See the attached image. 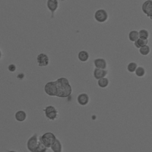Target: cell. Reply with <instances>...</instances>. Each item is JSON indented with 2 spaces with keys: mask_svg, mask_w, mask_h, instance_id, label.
Masks as SVG:
<instances>
[{
  "mask_svg": "<svg viewBox=\"0 0 152 152\" xmlns=\"http://www.w3.org/2000/svg\"><path fill=\"white\" fill-rule=\"evenodd\" d=\"M57 97L65 98L69 97L72 93V87L69 80L65 77H61L55 80Z\"/></svg>",
  "mask_w": 152,
  "mask_h": 152,
  "instance_id": "obj_1",
  "label": "cell"
},
{
  "mask_svg": "<svg viewBox=\"0 0 152 152\" xmlns=\"http://www.w3.org/2000/svg\"><path fill=\"white\" fill-rule=\"evenodd\" d=\"M43 143L49 148H50L52 144L55 142L57 138L55 134L50 132H48L39 137Z\"/></svg>",
  "mask_w": 152,
  "mask_h": 152,
  "instance_id": "obj_2",
  "label": "cell"
},
{
  "mask_svg": "<svg viewBox=\"0 0 152 152\" xmlns=\"http://www.w3.org/2000/svg\"><path fill=\"white\" fill-rule=\"evenodd\" d=\"M46 118L50 121H55L58 118V111L56 107L52 105L47 106L43 110Z\"/></svg>",
  "mask_w": 152,
  "mask_h": 152,
  "instance_id": "obj_3",
  "label": "cell"
},
{
  "mask_svg": "<svg viewBox=\"0 0 152 152\" xmlns=\"http://www.w3.org/2000/svg\"><path fill=\"white\" fill-rule=\"evenodd\" d=\"M39 138L37 134L32 135L27 141V148L30 152H36V148L39 143Z\"/></svg>",
  "mask_w": 152,
  "mask_h": 152,
  "instance_id": "obj_4",
  "label": "cell"
},
{
  "mask_svg": "<svg viewBox=\"0 0 152 152\" xmlns=\"http://www.w3.org/2000/svg\"><path fill=\"white\" fill-rule=\"evenodd\" d=\"M44 91L46 94L52 97H56V90L55 81L48 82L44 87Z\"/></svg>",
  "mask_w": 152,
  "mask_h": 152,
  "instance_id": "obj_5",
  "label": "cell"
},
{
  "mask_svg": "<svg viewBox=\"0 0 152 152\" xmlns=\"http://www.w3.org/2000/svg\"><path fill=\"white\" fill-rule=\"evenodd\" d=\"M94 17V19L97 22L104 23L107 20L108 18V14L105 10L99 9L95 12Z\"/></svg>",
  "mask_w": 152,
  "mask_h": 152,
  "instance_id": "obj_6",
  "label": "cell"
},
{
  "mask_svg": "<svg viewBox=\"0 0 152 152\" xmlns=\"http://www.w3.org/2000/svg\"><path fill=\"white\" fill-rule=\"evenodd\" d=\"M143 12L152 20V1L147 0L145 1L142 5Z\"/></svg>",
  "mask_w": 152,
  "mask_h": 152,
  "instance_id": "obj_7",
  "label": "cell"
},
{
  "mask_svg": "<svg viewBox=\"0 0 152 152\" xmlns=\"http://www.w3.org/2000/svg\"><path fill=\"white\" fill-rule=\"evenodd\" d=\"M37 62L39 66H46L49 65V59L48 56L45 53H41L37 56Z\"/></svg>",
  "mask_w": 152,
  "mask_h": 152,
  "instance_id": "obj_8",
  "label": "cell"
},
{
  "mask_svg": "<svg viewBox=\"0 0 152 152\" xmlns=\"http://www.w3.org/2000/svg\"><path fill=\"white\" fill-rule=\"evenodd\" d=\"M77 100L80 105L86 106L90 101V97L87 93H82L77 96Z\"/></svg>",
  "mask_w": 152,
  "mask_h": 152,
  "instance_id": "obj_9",
  "label": "cell"
},
{
  "mask_svg": "<svg viewBox=\"0 0 152 152\" xmlns=\"http://www.w3.org/2000/svg\"><path fill=\"white\" fill-rule=\"evenodd\" d=\"M46 5L48 8L51 12V18H53V14L55 11L58 8V0H48Z\"/></svg>",
  "mask_w": 152,
  "mask_h": 152,
  "instance_id": "obj_10",
  "label": "cell"
},
{
  "mask_svg": "<svg viewBox=\"0 0 152 152\" xmlns=\"http://www.w3.org/2000/svg\"><path fill=\"white\" fill-rule=\"evenodd\" d=\"M107 74V71L106 69L95 68L93 71V76L96 80H99L100 78L106 77Z\"/></svg>",
  "mask_w": 152,
  "mask_h": 152,
  "instance_id": "obj_11",
  "label": "cell"
},
{
  "mask_svg": "<svg viewBox=\"0 0 152 152\" xmlns=\"http://www.w3.org/2000/svg\"><path fill=\"white\" fill-rule=\"evenodd\" d=\"M94 65L96 68L106 69L107 67V62L103 58H97L94 60Z\"/></svg>",
  "mask_w": 152,
  "mask_h": 152,
  "instance_id": "obj_12",
  "label": "cell"
},
{
  "mask_svg": "<svg viewBox=\"0 0 152 152\" xmlns=\"http://www.w3.org/2000/svg\"><path fill=\"white\" fill-rule=\"evenodd\" d=\"M14 118H15V119L17 122H24L26 119L27 113L24 110H18L15 112V113L14 115Z\"/></svg>",
  "mask_w": 152,
  "mask_h": 152,
  "instance_id": "obj_13",
  "label": "cell"
},
{
  "mask_svg": "<svg viewBox=\"0 0 152 152\" xmlns=\"http://www.w3.org/2000/svg\"><path fill=\"white\" fill-rule=\"evenodd\" d=\"M53 152H62V144L59 139H56L50 147Z\"/></svg>",
  "mask_w": 152,
  "mask_h": 152,
  "instance_id": "obj_14",
  "label": "cell"
},
{
  "mask_svg": "<svg viewBox=\"0 0 152 152\" xmlns=\"http://www.w3.org/2000/svg\"><path fill=\"white\" fill-rule=\"evenodd\" d=\"M78 58L81 62H85L88 60L89 54L86 50H81L78 54Z\"/></svg>",
  "mask_w": 152,
  "mask_h": 152,
  "instance_id": "obj_15",
  "label": "cell"
},
{
  "mask_svg": "<svg viewBox=\"0 0 152 152\" xmlns=\"http://www.w3.org/2000/svg\"><path fill=\"white\" fill-rule=\"evenodd\" d=\"M97 84L99 87H100L102 88H105L107 87L109 85V80L106 77L100 78V79L98 80Z\"/></svg>",
  "mask_w": 152,
  "mask_h": 152,
  "instance_id": "obj_16",
  "label": "cell"
},
{
  "mask_svg": "<svg viewBox=\"0 0 152 152\" xmlns=\"http://www.w3.org/2000/svg\"><path fill=\"white\" fill-rule=\"evenodd\" d=\"M128 38L129 39L130 41L135 42V41H137L139 38H140V36H139V31H137L136 30H132L128 34Z\"/></svg>",
  "mask_w": 152,
  "mask_h": 152,
  "instance_id": "obj_17",
  "label": "cell"
},
{
  "mask_svg": "<svg viewBox=\"0 0 152 152\" xmlns=\"http://www.w3.org/2000/svg\"><path fill=\"white\" fill-rule=\"evenodd\" d=\"M148 43V39H141L139 38L137 41L134 42V45L137 48L140 49V48L147 45Z\"/></svg>",
  "mask_w": 152,
  "mask_h": 152,
  "instance_id": "obj_18",
  "label": "cell"
},
{
  "mask_svg": "<svg viewBox=\"0 0 152 152\" xmlns=\"http://www.w3.org/2000/svg\"><path fill=\"white\" fill-rule=\"evenodd\" d=\"M48 147L43 143L39 138V143L36 148V152H46L48 150Z\"/></svg>",
  "mask_w": 152,
  "mask_h": 152,
  "instance_id": "obj_19",
  "label": "cell"
},
{
  "mask_svg": "<svg viewBox=\"0 0 152 152\" xmlns=\"http://www.w3.org/2000/svg\"><path fill=\"white\" fill-rule=\"evenodd\" d=\"M137 68H138L137 64L134 62H131L128 64L126 68H127V70L128 72L132 73V72H135Z\"/></svg>",
  "mask_w": 152,
  "mask_h": 152,
  "instance_id": "obj_20",
  "label": "cell"
},
{
  "mask_svg": "<svg viewBox=\"0 0 152 152\" xmlns=\"http://www.w3.org/2000/svg\"><path fill=\"white\" fill-rule=\"evenodd\" d=\"M135 75L138 77H142L145 74V69L142 66H138L135 72Z\"/></svg>",
  "mask_w": 152,
  "mask_h": 152,
  "instance_id": "obj_21",
  "label": "cell"
},
{
  "mask_svg": "<svg viewBox=\"0 0 152 152\" xmlns=\"http://www.w3.org/2000/svg\"><path fill=\"white\" fill-rule=\"evenodd\" d=\"M139 52L140 53L143 55V56H146L149 54L150 52V48L148 46L146 45L144 46H142L139 49Z\"/></svg>",
  "mask_w": 152,
  "mask_h": 152,
  "instance_id": "obj_22",
  "label": "cell"
},
{
  "mask_svg": "<svg viewBox=\"0 0 152 152\" xmlns=\"http://www.w3.org/2000/svg\"><path fill=\"white\" fill-rule=\"evenodd\" d=\"M139 36L140 38L147 39L149 36V33L147 30L145 29H141L139 31Z\"/></svg>",
  "mask_w": 152,
  "mask_h": 152,
  "instance_id": "obj_23",
  "label": "cell"
},
{
  "mask_svg": "<svg viewBox=\"0 0 152 152\" xmlns=\"http://www.w3.org/2000/svg\"><path fill=\"white\" fill-rule=\"evenodd\" d=\"M8 70L11 72H15L16 71V66L14 64H10L8 66Z\"/></svg>",
  "mask_w": 152,
  "mask_h": 152,
  "instance_id": "obj_24",
  "label": "cell"
},
{
  "mask_svg": "<svg viewBox=\"0 0 152 152\" xmlns=\"http://www.w3.org/2000/svg\"><path fill=\"white\" fill-rule=\"evenodd\" d=\"M8 152H17L15 151H14V150H10V151H8Z\"/></svg>",
  "mask_w": 152,
  "mask_h": 152,
  "instance_id": "obj_25",
  "label": "cell"
}]
</instances>
